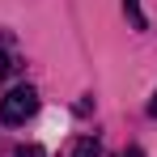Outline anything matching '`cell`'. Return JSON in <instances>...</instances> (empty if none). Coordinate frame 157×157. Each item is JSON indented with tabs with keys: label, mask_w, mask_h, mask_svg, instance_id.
I'll return each mask as SVG.
<instances>
[{
	"label": "cell",
	"mask_w": 157,
	"mask_h": 157,
	"mask_svg": "<svg viewBox=\"0 0 157 157\" xmlns=\"http://www.w3.org/2000/svg\"><path fill=\"white\" fill-rule=\"evenodd\" d=\"M34 110H38V89H34V85H13V89L0 98V123L17 128V123H26Z\"/></svg>",
	"instance_id": "1"
},
{
	"label": "cell",
	"mask_w": 157,
	"mask_h": 157,
	"mask_svg": "<svg viewBox=\"0 0 157 157\" xmlns=\"http://www.w3.org/2000/svg\"><path fill=\"white\" fill-rule=\"evenodd\" d=\"M68 157H102V144H98L94 136H81V140H72Z\"/></svg>",
	"instance_id": "2"
},
{
	"label": "cell",
	"mask_w": 157,
	"mask_h": 157,
	"mask_svg": "<svg viewBox=\"0 0 157 157\" xmlns=\"http://www.w3.org/2000/svg\"><path fill=\"white\" fill-rule=\"evenodd\" d=\"M123 13H128V21L136 30H144V13H140V0H123Z\"/></svg>",
	"instance_id": "3"
},
{
	"label": "cell",
	"mask_w": 157,
	"mask_h": 157,
	"mask_svg": "<svg viewBox=\"0 0 157 157\" xmlns=\"http://www.w3.org/2000/svg\"><path fill=\"white\" fill-rule=\"evenodd\" d=\"M13 157H47L43 144H21V149H13Z\"/></svg>",
	"instance_id": "4"
},
{
	"label": "cell",
	"mask_w": 157,
	"mask_h": 157,
	"mask_svg": "<svg viewBox=\"0 0 157 157\" xmlns=\"http://www.w3.org/2000/svg\"><path fill=\"white\" fill-rule=\"evenodd\" d=\"M9 68H13V64H9V55H4V51H0V81H4V77H9Z\"/></svg>",
	"instance_id": "5"
},
{
	"label": "cell",
	"mask_w": 157,
	"mask_h": 157,
	"mask_svg": "<svg viewBox=\"0 0 157 157\" xmlns=\"http://www.w3.org/2000/svg\"><path fill=\"white\" fill-rule=\"evenodd\" d=\"M149 115H153V119H157V94H153V98H149Z\"/></svg>",
	"instance_id": "6"
},
{
	"label": "cell",
	"mask_w": 157,
	"mask_h": 157,
	"mask_svg": "<svg viewBox=\"0 0 157 157\" xmlns=\"http://www.w3.org/2000/svg\"><path fill=\"white\" fill-rule=\"evenodd\" d=\"M119 157H144V153H140V149H123Z\"/></svg>",
	"instance_id": "7"
}]
</instances>
